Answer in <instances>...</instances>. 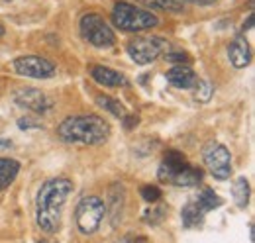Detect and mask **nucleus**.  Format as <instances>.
Masks as SVG:
<instances>
[{
    "instance_id": "nucleus-1",
    "label": "nucleus",
    "mask_w": 255,
    "mask_h": 243,
    "mask_svg": "<svg viewBox=\"0 0 255 243\" xmlns=\"http://www.w3.org/2000/svg\"><path fill=\"white\" fill-rule=\"evenodd\" d=\"M73 192V182L69 179H49L41 184L35 198V222L41 232L55 234L61 228V212Z\"/></svg>"
},
{
    "instance_id": "nucleus-2",
    "label": "nucleus",
    "mask_w": 255,
    "mask_h": 243,
    "mask_svg": "<svg viewBox=\"0 0 255 243\" xmlns=\"http://www.w3.org/2000/svg\"><path fill=\"white\" fill-rule=\"evenodd\" d=\"M59 137L67 143H85V145H96L108 139L110 125L108 122L96 114L89 116H71L61 122L57 127Z\"/></svg>"
},
{
    "instance_id": "nucleus-3",
    "label": "nucleus",
    "mask_w": 255,
    "mask_h": 243,
    "mask_svg": "<svg viewBox=\"0 0 255 243\" xmlns=\"http://www.w3.org/2000/svg\"><path fill=\"white\" fill-rule=\"evenodd\" d=\"M157 177L161 182H169L175 186H194L202 181V171L192 167L183 153L171 149L165 153L161 161Z\"/></svg>"
},
{
    "instance_id": "nucleus-4",
    "label": "nucleus",
    "mask_w": 255,
    "mask_h": 243,
    "mask_svg": "<svg viewBox=\"0 0 255 243\" xmlns=\"http://www.w3.org/2000/svg\"><path fill=\"white\" fill-rule=\"evenodd\" d=\"M112 22L116 28L124 31H143L155 28L159 24V18L155 14L135 8L128 2H118L112 10Z\"/></svg>"
},
{
    "instance_id": "nucleus-5",
    "label": "nucleus",
    "mask_w": 255,
    "mask_h": 243,
    "mask_svg": "<svg viewBox=\"0 0 255 243\" xmlns=\"http://www.w3.org/2000/svg\"><path fill=\"white\" fill-rule=\"evenodd\" d=\"M106 216V206L98 196H85L77 210H75V222L81 234L91 236L100 228L102 220Z\"/></svg>"
},
{
    "instance_id": "nucleus-6",
    "label": "nucleus",
    "mask_w": 255,
    "mask_h": 243,
    "mask_svg": "<svg viewBox=\"0 0 255 243\" xmlns=\"http://www.w3.org/2000/svg\"><path fill=\"white\" fill-rule=\"evenodd\" d=\"M81 35L91 45L100 47V49L112 47L116 43V35H114L112 28L98 14H87L81 18Z\"/></svg>"
},
{
    "instance_id": "nucleus-7",
    "label": "nucleus",
    "mask_w": 255,
    "mask_h": 243,
    "mask_svg": "<svg viewBox=\"0 0 255 243\" xmlns=\"http://www.w3.org/2000/svg\"><path fill=\"white\" fill-rule=\"evenodd\" d=\"M167 49L169 43L163 37H135L128 43V53L137 65H149Z\"/></svg>"
},
{
    "instance_id": "nucleus-8",
    "label": "nucleus",
    "mask_w": 255,
    "mask_h": 243,
    "mask_svg": "<svg viewBox=\"0 0 255 243\" xmlns=\"http://www.w3.org/2000/svg\"><path fill=\"white\" fill-rule=\"evenodd\" d=\"M202 159H204V165L208 167V171L216 179H220V181L230 179V173H232V155H230V151L224 147L222 143H218V141L204 143V147H202Z\"/></svg>"
},
{
    "instance_id": "nucleus-9",
    "label": "nucleus",
    "mask_w": 255,
    "mask_h": 243,
    "mask_svg": "<svg viewBox=\"0 0 255 243\" xmlns=\"http://www.w3.org/2000/svg\"><path fill=\"white\" fill-rule=\"evenodd\" d=\"M14 71L30 79H49L55 75V65L39 55H24L14 61Z\"/></svg>"
},
{
    "instance_id": "nucleus-10",
    "label": "nucleus",
    "mask_w": 255,
    "mask_h": 243,
    "mask_svg": "<svg viewBox=\"0 0 255 243\" xmlns=\"http://www.w3.org/2000/svg\"><path fill=\"white\" fill-rule=\"evenodd\" d=\"M14 102L22 108H28L35 114H45L51 108V100L37 89H20L14 94Z\"/></svg>"
},
{
    "instance_id": "nucleus-11",
    "label": "nucleus",
    "mask_w": 255,
    "mask_h": 243,
    "mask_svg": "<svg viewBox=\"0 0 255 243\" xmlns=\"http://www.w3.org/2000/svg\"><path fill=\"white\" fill-rule=\"evenodd\" d=\"M228 57H230L232 65H234L236 69H244V67L250 65V61H252V49H250V43H248V39H246L244 35H238V37L230 43V47H228Z\"/></svg>"
},
{
    "instance_id": "nucleus-12",
    "label": "nucleus",
    "mask_w": 255,
    "mask_h": 243,
    "mask_svg": "<svg viewBox=\"0 0 255 243\" xmlns=\"http://www.w3.org/2000/svg\"><path fill=\"white\" fill-rule=\"evenodd\" d=\"M91 77L95 79L98 85L112 87V89H120V87H126L128 85L124 75H120L118 71H114L110 67H104V65H95L91 69Z\"/></svg>"
},
{
    "instance_id": "nucleus-13",
    "label": "nucleus",
    "mask_w": 255,
    "mask_h": 243,
    "mask_svg": "<svg viewBox=\"0 0 255 243\" xmlns=\"http://www.w3.org/2000/svg\"><path fill=\"white\" fill-rule=\"evenodd\" d=\"M167 83L175 89H194L198 83V77L191 67L179 65V67H173L171 71H167Z\"/></svg>"
},
{
    "instance_id": "nucleus-14",
    "label": "nucleus",
    "mask_w": 255,
    "mask_h": 243,
    "mask_svg": "<svg viewBox=\"0 0 255 243\" xmlns=\"http://www.w3.org/2000/svg\"><path fill=\"white\" fill-rule=\"evenodd\" d=\"M18 173H20V163L16 159L0 157V190L8 188L18 177Z\"/></svg>"
},
{
    "instance_id": "nucleus-15",
    "label": "nucleus",
    "mask_w": 255,
    "mask_h": 243,
    "mask_svg": "<svg viewBox=\"0 0 255 243\" xmlns=\"http://www.w3.org/2000/svg\"><path fill=\"white\" fill-rule=\"evenodd\" d=\"M181 220H183V226L187 230H196L204 224V212L198 208L196 202H189L181 212Z\"/></svg>"
},
{
    "instance_id": "nucleus-16",
    "label": "nucleus",
    "mask_w": 255,
    "mask_h": 243,
    "mask_svg": "<svg viewBox=\"0 0 255 243\" xmlns=\"http://www.w3.org/2000/svg\"><path fill=\"white\" fill-rule=\"evenodd\" d=\"M232 194H234L236 206L246 210L248 204H250V182H248V179H244V177L236 179L234 184H232Z\"/></svg>"
},
{
    "instance_id": "nucleus-17",
    "label": "nucleus",
    "mask_w": 255,
    "mask_h": 243,
    "mask_svg": "<svg viewBox=\"0 0 255 243\" xmlns=\"http://www.w3.org/2000/svg\"><path fill=\"white\" fill-rule=\"evenodd\" d=\"M110 208L106 212L110 214L112 218V224H118V216L122 214V208H124V188L122 184H114L110 188Z\"/></svg>"
},
{
    "instance_id": "nucleus-18",
    "label": "nucleus",
    "mask_w": 255,
    "mask_h": 243,
    "mask_svg": "<svg viewBox=\"0 0 255 243\" xmlns=\"http://www.w3.org/2000/svg\"><path fill=\"white\" fill-rule=\"evenodd\" d=\"M196 204H198V208H200L202 212L206 214V212H210V210L220 208V206H222V198H220L212 188H202L200 194H198Z\"/></svg>"
},
{
    "instance_id": "nucleus-19",
    "label": "nucleus",
    "mask_w": 255,
    "mask_h": 243,
    "mask_svg": "<svg viewBox=\"0 0 255 243\" xmlns=\"http://www.w3.org/2000/svg\"><path fill=\"white\" fill-rule=\"evenodd\" d=\"M147 8H155V10H167V12H181L183 4L177 0H135Z\"/></svg>"
},
{
    "instance_id": "nucleus-20",
    "label": "nucleus",
    "mask_w": 255,
    "mask_h": 243,
    "mask_svg": "<svg viewBox=\"0 0 255 243\" xmlns=\"http://www.w3.org/2000/svg\"><path fill=\"white\" fill-rule=\"evenodd\" d=\"M96 102H98V106H102L104 110H108V112H112L114 116H118V118H124V114H126V110H124V106L116 100V98H112V96H98L96 98Z\"/></svg>"
},
{
    "instance_id": "nucleus-21",
    "label": "nucleus",
    "mask_w": 255,
    "mask_h": 243,
    "mask_svg": "<svg viewBox=\"0 0 255 243\" xmlns=\"http://www.w3.org/2000/svg\"><path fill=\"white\" fill-rule=\"evenodd\" d=\"M194 89H196V92H194V98H196L198 102H202V104H204V102H208V100L212 98L214 87H212L208 81H198Z\"/></svg>"
},
{
    "instance_id": "nucleus-22",
    "label": "nucleus",
    "mask_w": 255,
    "mask_h": 243,
    "mask_svg": "<svg viewBox=\"0 0 255 243\" xmlns=\"http://www.w3.org/2000/svg\"><path fill=\"white\" fill-rule=\"evenodd\" d=\"M165 216H167V208H165V206H157V208H149V210H145L143 220H145L147 224L155 226V224H159Z\"/></svg>"
},
{
    "instance_id": "nucleus-23",
    "label": "nucleus",
    "mask_w": 255,
    "mask_h": 243,
    "mask_svg": "<svg viewBox=\"0 0 255 243\" xmlns=\"http://www.w3.org/2000/svg\"><path fill=\"white\" fill-rule=\"evenodd\" d=\"M139 194H141V198H143L145 202H157V200L161 198V190L157 188V186H151V184L141 186Z\"/></svg>"
},
{
    "instance_id": "nucleus-24",
    "label": "nucleus",
    "mask_w": 255,
    "mask_h": 243,
    "mask_svg": "<svg viewBox=\"0 0 255 243\" xmlns=\"http://www.w3.org/2000/svg\"><path fill=\"white\" fill-rule=\"evenodd\" d=\"M165 57H167V61H173V63H189L191 61L187 53H167Z\"/></svg>"
},
{
    "instance_id": "nucleus-25",
    "label": "nucleus",
    "mask_w": 255,
    "mask_h": 243,
    "mask_svg": "<svg viewBox=\"0 0 255 243\" xmlns=\"http://www.w3.org/2000/svg\"><path fill=\"white\" fill-rule=\"evenodd\" d=\"M122 120H124V125H126V129H131V127H133V125H137V116H124V118H122Z\"/></svg>"
},
{
    "instance_id": "nucleus-26",
    "label": "nucleus",
    "mask_w": 255,
    "mask_h": 243,
    "mask_svg": "<svg viewBox=\"0 0 255 243\" xmlns=\"http://www.w3.org/2000/svg\"><path fill=\"white\" fill-rule=\"evenodd\" d=\"M181 2V0H177ZM183 2H191V4H198V6H208V4H214L216 0H183Z\"/></svg>"
},
{
    "instance_id": "nucleus-27",
    "label": "nucleus",
    "mask_w": 255,
    "mask_h": 243,
    "mask_svg": "<svg viewBox=\"0 0 255 243\" xmlns=\"http://www.w3.org/2000/svg\"><path fill=\"white\" fill-rule=\"evenodd\" d=\"M18 125H20L22 129H24V127H26V129H28V127H41V123H32L30 120H20Z\"/></svg>"
},
{
    "instance_id": "nucleus-28",
    "label": "nucleus",
    "mask_w": 255,
    "mask_h": 243,
    "mask_svg": "<svg viewBox=\"0 0 255 243\" xmlns=\"http://www.w3.org/2000/svg\"><path fill=\"white\" fill-rule=\"evenodd\" d=\"M254 26V14H250V18H248V22L244 24V30H250Z\"/></svg>"
},
{
    "instance_id": "nucleus-29",
    "label": "nucleus",
    "mask_w": 255,
    "mask_h": 243,
    "mask_svg": "<svg viewBox=\"0 0 255 243\" xmlns=\"http://www.w3.org/2000/svg\"><path fill=\"white\" fill-rule=\"evenodd\" d=\"M12 145V141H8V139H0V147H10Z\"/></svg>"
},
{
    "instance_id": "nucleus-30",
    "label": "nucleus",
    "mask_w": 255,
    "mask_h": 243,
    "mask_svg": "<svg viewBox=\"0 0 255 243\" xmlns=\"http://www.w3.org/2000/svg\"><path fill=\"white\" fill-rule=\"evenodd\" d=\"M2 35H4V26L0 24V37H2Z\"/></svg>"
},
{
    "instance_id": "nucleus-31",
    "label": "nucleus",
    "mask_w": 255,
    "mask_h": 243,
    "mask_svg": "<svg viewBox=\"0 0 255 243\" xmlns=\"http://www.w3.org/2000/svg\"><path fill=\"white\" fill-rule=\"evenodd\" d=\"M41 243H51V242H41Z\"/></svg>"
}]
</instances>
